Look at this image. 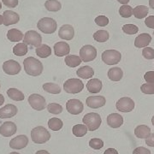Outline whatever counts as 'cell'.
I'll return each mask as SVG.
<instances>
[{
	"label": "cell",
	"instance_id": "1",
	"mask_svg": "<svg viewBox=\"0 0 154 154\" xmlns=\"http://www.w3.org/2000/svg\"><path fill=\"white\" fill-rule=\"evenodd\" d=\"M23 65L26 73L31 76H38L43 72V64L40 61L33 57H27L23 61Z\"/></svg>",
	"mask_w": 154,
	"mask_h": 154
},
{
	"label": "cell",
	"instance_id": "2",
	"mask_svg": "<svg viewBox=\"0 0 154 154\" xmlns=\"http://www.w3.org/2000/svg\"><path fill=\"white\" fill-rule=\"evenodd\" d=\"M31 138L34 143L44 144L51 139V134L45 128L38 126L32 129Z\"/></svg>",
	"mask_w": 154,
	"mask_h": 154
},
{
	"label": "cell",
	"instance_id": "3",
	"mask_svg": "<svg viewBox=\"0 0 154 154\" xmlns=\"http://www.w3.org/2000/svg\"><path fill=\"white\" fill-rule=\"evenodd\" d=\"M82 121L83 123L88 127V130L94 131V130H97L100 127L102 119H101V116H99V114L91 112V113L86 114L83 116Z\"/></svg>",
	"mask_w": 154,
	"mask_h": 154
},
{
	"label": "cell",
	"instance_id": "4",
	"mask_svg": "<svg viewBox=\"0 0 154 154\" xmlns=\"http://www.w3.org/2000/svg\"><path fill=\"white\" fill-rule=\"evenodd\" d=\"M38 29H39L42 33H55L57 28V24L54 19L50 18V17H44L41 18L37 23Z\"/></svg>",
	"mask_w": 154,
	"mask_h": 154
},
{
	"label": "cell",
	"instance_id": "5",
	"mask_svg": "<svg viewBox=\"0 0 154 154\" xmlns=\"http://www.w3.org/2000/svg\"><path fill=\"white\" fill-rule=\"evenodd\" d=\"M84 88L83 82L77 78H71L67 80L63 84V89L68 94H79Z\"/></svg>",
	"mask_w": 154,
	"mask_h": 154
},
{
	"label": "cell",
	"instance_id": "6",
	"mask_svg": "<svg viewBox=\"0 0 154 154\" xmlns=\"http://www.w3.org/2000/svg\"><path fill=\"white\" fill-rule=\"evenodd\" d=\"M101 57L107 65H115L121 61L122 54L116 50H106L102 53Z\"/></svg>",
	"mask_w": 154,
	"mask_h": 154
},
{
	"label": "cell",
	"instance_id": "7",
	"mask_svg": "<svg viewBox=\"0 0 154 154\" xmlns=\"http://www.w3.org/2000/svg\"><path fill=\"white\" fill-rule=\"evenodd\" d=\"M96 57H97V50L91 45H86L80 50V57L85 63L94 60Z\"/></svg>",
	"mask_w": 154,
	"mask_h": 154
},
{
	"label": "cell",
	"instance_id": "8",
	"mask_svg": "<svg viewBox=\"0 0 154 154\" xmlns=\"http://www.w3.org/2000/svg\"><path fill=\"white\" fill-rule=\"evenodd\" d=\"M42 42V37L41 35L38 33V32L34 31V30H30L28 31L24 35L23 38V43L29 45H33L35 46L36 48L41 45Z\"/></svg>",
	"mask_w": 154,
	"mask_h": 154
},
{
	"label": "cell",
	"instance_id": "9",
	"mask_svg": "<svg viewBox=\"0 0 154 154\" xmlns=\"http://www.w3.org/2000/svg\"><path fill=\"white\" fill-rule=\"evenodd\" d=\"M28 103L31 105V107L34 109V110H42L45 108L46 105V102H45V99L43 96L39 95V94H31L28 98Z\"/></svg>",
	"mask_w": 154,
	"mask_h": 154
},
{
	"label": "cell",
	"instance_id": "10",
	"mask_svg": "<svg viewBox=\"0 0 154 154\" xmlns=\"http://www.w3.org/2000/svg\"><path fill=\"white\" fill-rule=\"evenodd\" d=\"M134 102L132 99L124 97L121 98L117 102H116V109L121 111V112H130L134 110Z\"/></svg>",
	"mask_w": 154,
	"mask_h": 154
},
{
	"label": "cell",
	"instance_id": "11",
	"mask_svg": "<svg viewBox=\"0 0 154 154\" xmlns=\"http://www.w3.org/2000/svg\"><path fill=\"white\" fill-rule=\"evenodd\" d=\"M66 109L72 115H79L83 111L84 106L79 99H69L66 103Z\"/></svg>",
	"mask_w": 154,
	"mask_h": 154
},
{
	"label": "cell",
	"instance_id": "12",
	"mask_svg": "<svg viewBox=\"0 0 154 154\" xmlns=\"http://www.w3.org/2000/svg\"><path fill=\"white\" fill-rule=\"evenodd\" d=\"M21 65L19 63L15 60H8L4 63L3 64V70L4 72L10 75H15L19 74L21 71Z\"/></svg>",
	"mask_w": 154,
	"mask_h": 154
},
{
	"label": "cell",
	"instance_id": "13",
	"mask_svg": "<svg viewBox=\"0 0 154 154\" xmlns=\"http://www.w3.org/2000/svg\"><path fill=\"white\" fill-rule=\"evenodd\" d=\"M106 103V99L104 96H90L86 100V104L92 109H99L103 107Z\"/></svg>",
	"mask_w": 154,
	"mask_h": 154
},
{
	"label": "cell",
	"instance_id": "14",
	"mask_svg": "<svg viewBox=\"0 0 154 154\" xmlns=\"http://www.w3.org/2000/svg\"><path fill=\"white\" fill-rule=\"evenodd\" d=\"M17 133V125L12 122H5L0 127V134L4 137H11Z\"/></svg>",
	"mask_w": 154,
	"mask_h": 154
},
{
	"label": "cell",
	"instance_id": "15",
	"mask_svg": "<svg viewBox=\"0 0 154 154\" xmlns=\"http://www.w3.org/2000/svg\"><path fill=\"white\" fill-rule=\"evenodd\" d=\"M28 144V139L26 135H18L14 139H12L10 142V146L12 149L20 150L25 148Z\"/></svg>",
	"mask_w": 154,
	"mask_h": 154
},
{
	"label": "cell",
	"instance_id": "16",
	"mask_svg": "<svg viewBox=\"0 0 154 154\" xmlns=\"http://www.w3.org/2000/svg\"><path fill=\"white\" fill-rule=\"evenodd\" d=\"M58 36L64 40H71L75 36L74 28L69 24L63 25L58 31Z\"/></svg>",
	"mask_w": 154,
	"mask_h": 154
},
{
	"label": "cell",
	"instance_id": "17",
	"mask_svg": "<svg viewBox=\"0 0 154 154\" xmlns=\"http://www.w3.org/2000/svg\"><path fill=\"white\" fill-rule=\"evenodd\" d=\"M17 108L16 105H6L3 108L0 109V118L1 119H5V118H11L13 117L14 116L17 114Z\"/></svg>",
	"mask_w": 154,
	"mask_h": 154
},
{
	"label": "cell",
	"instance_id": "18",
	"mask_svg": "<svg viewBox=\"0 0 154 154\" xmlns=\"http://www.w3.org/2000/svg\"><path fill=\"white\" fill-rule=\"evenodd\" d=\"M4 17V24L5 26H10L13 24H17L19 22L20 17L19 15L12 11H5L3 14Z\"/></svg>",
	"mask_w": 154,
	"mask_h": 154
},
{
	"label": "cell",
	"instance_id": "19",
	"mask_svg": "<svg viewBox=\"0 0 154 154\" xmlns=\"http://www.w3.org/2000/svg\"><path fill=\"white\" fill-rule=\"evenodd\" d=\"M53 48H54V53L57 57H63V56L69 55L70 51L69 45L63 41L56 43Z\"/></svg>",
	"mask_w": 154,
	"mask_h": 154
},
{
	"label": "cell",
	"instance_id": "20",
	"mask_svg": "<svg viewBox=\"0 0 154 154\" xmlns=\"http://www.w3.org/2000/svg\"><path fill=\"white\" fill-rule=\"evenodd\" d=\"M107 123L110 128H120L123 123V118L118 113H111L107 116Z\"/></svg>",
	"mask_w": 154,
	"mask_h": 154
},
{
	"label": "cell",
	"instance_id": "21",
	"mask_svg": "<svg viewBox=\"0 0 154 154\" xmlns=\"http://www.w3.org/2000/svg\"><path fill=\"white\" fill-rule=\"evenodd\" d=\"M152 41V36L149 33H141L135 38L134 45L137 48H145L147 47Z\"/></svg>",
	"mask_w": 154,
	"mask_h": 154
},
{
	"label": "cell",
	"instance_id": "22",
	"mask_svg": "<svg viewBox=\"0 0 154 154\" xmlns=\"http://www.w3.org/2000/svg\"><path fill=\"white\" fill-rule=\"evenodd\" d=\"M87 88L88 92L91 94H98L102 89V82L97 78L91 79L87 83Z\"/></svg>",
	"mask_w": 154,
	"mask_h": 154
},
{
	"label": "cell",
	"instance_id": "23",
	"mask_svg": "<svg viewBox=\"0 0 154 154\" xmlns=\"http://www.w3.org/2000/svg\"><path fill=\"white\" fill-rule=\"evenodd\" d=\"M134 134L140 139H146L151 134V128L146 125H139L134 129Z\"/></svg>",
	"mask_w": 154,
	"mask_h": 154
},
{
	"label": "cell",
	"instance_id": "24",
	"mask_svg": "<svg viewBox=\"0 0 154 154\" xmlns=\"http://www.w3.org/2000/svg\"><path fill=\"white\" fill-rule=\"evenodd\" d=\"M77 76L82 79H89L94 76V70L93 68L90 66H83L81 67L76 71Z\"/></svg>",
	"mask_w": 154,
	"mask_h": 154
},
{
	"label": "cell",
	"instance_id": "25",
	"mask_svg": "<svg viewBox=\"0 0 154 154\" xmlns=\"http://www.w3.org/2000/svg\"><path fill=\"white\" fill-rule=\"evenodd\" d=\"M123 76V72L120 68H111L108 71V77L112 82H119Z\"/></svg>",
	"mask_w": 154,
	"mask_h": 154
},
{
	"label": "cell",
	"instance_id": "26",
	"mask_svg": "<svg viewBox=\"0 0 154 154\" xmlns=\"http://www.w3.org/2000/svg\"><path fill=\"white\" fill-rule=\"evenodd\" d=\"M7 38L11 42H19L23 38V33L17 28H12L8 31Z\"/></svg>",
	"mask_w": 154,
	"mask_h": 154
},
{
	"label": "cell",
	"instance_id": "27",
	"mask_svg": "<svg viewBox=\"0 0 154 154\" xmlns=\"http://www.w3.org/2000/svg\"><path fill=\"white\" fill-rule=\"evenodd\" d=\"M149 9L145 5H138L133 10V15L137 19H142L147 16Z\"/></svg>",
	"mask_w": 154,
	"mask_h": 154
},
{
	"label": "cell",
	"instance_id": "28",
	"mask_svg": "<svg viewBox=\"0 0 154 154\" xmlns=\"http://www.w3.org/2000/svg\"><path fill=\"white\" fill-rule=\"evenodd\" d=\"M35 51H36V54L38 55V57H41V58H46L51 55V49L47 45L42 44L40 46L36 48Z\"/></svg>",
	"mask_w": 154,
	"mask_h": 154
},
{
	"label": "cell",
	"instance_id": "29",
	"mask_svg": "<svg viewBox=\"0 0 154 154\" xmlns=\"http://www.w3.org/2000/svg\"><path fill=\"white\" fill-rule=\"evenodd\" d=\"M82 59L79 56L76 55H68L65 57V63L66 65L71 68H75V67L79 66L82 63Z\"/></svg>",
	"mask_w": 154,
	"mask_h": 154
},
{
	"label": "cell",
	"instance_id": "30",
	"mask_svg": "<svg viewBox=\"0 0 154 154\" xmlns=\"http://www.w3.org/2000/svg\"><path fill=\"white\" fill-rule=\"evenodd\" d=\"M7 95L15 101H22L24 99V94L17 88H10L7 91Z\"/></svg>",
	"mask_w": 154,
	"mask_h": 154
},
{
	"label": "cell",
	"instance_id": "31",
	"mask_svg": "<svg viewBox=\"0 0 154 154\" xmlns=\"http://www.w3.org/2000/svg\"><path fill=\"white\" fill-rule=\"evenodd\" d=\"M88 127L85 124H76L73 127L72 133L76 137H83L88 133Z\"/></svg>",
	"mask_w": 154,
	"mask_h": 154
},
{
	"label": "cell",
	"instance_id": "32",
	"mask_svg": "<svg viewBox=\"0 0 154 154\" xmlns=\"http://www.w3.org/2000/svg\"><path fill=\"white\" fill-rule=\"evenodd\" d=\"M45 7L47 11L56 12L60 11L62 5L58 0H47L45 3Z\"/></svg>",
	"mask_w": 154,
	"mask_h": 154
},
{
	"label": "cell",
	"instance_id": "33",
	"mask_svg": "<svg viewBox=\"0 0 154 154\" xmlns=\"http://www.w3.org/2000/svg\"><path fill=\"white\" fill-rule=\"evenodd\" d=\"M28 51V45H26L25 43H18L14 46L13 53L17 57H22V56L26 55Z\"/></svg>",
	"mask_w": 154,
	"mask_h": 154
},
{
	"label": "cell",
	"instance_id": "34",
	"mask_svg": "<svg viewBox=\"0 0 154 154\" xmlns=\"http://www.w3.org/2000/svg\"><path fill=\"white\" fill-rule=\"evenodd\" d=\"M110 38V34L106 30H99L94 33V38L99 43L106 42Z\"/></svg>",
	"mask_w": 154,
	"mask_h": 154
},
{
	"label": "cell",
	"instance_id": "35",
	"mask_svg": "<svg viewBox=\"0 0 154 154\" xmlns=\"http://www.w3.org/2000/svg\"><path fill=\"white\" fill-rule=\"evenodd\" d=\"M63 126V123L61 119L57 117H52L48 121V127L53 131H58Z\"/></svg>",
	"mask_w": 154,
	"mask_h": 154
},
{
	"label": "cell",
	"instance_id": "36",
	"mask_svg": "<svg viewBox=\"0 0 154 154\" xmlns=\"http://www.w3.org/2000/svg\"><path fill=\"white\" fill-rule=\"evenodd\" d=\"M43 89L45 92L52 94H58L61 93V88L55 83H45Z\"/></svg>",
	"mask_w": 154,
	"mask_h": 154
},
{
	"label": "cell",
	"instance_id": "37",
	"mask_svg": "<svg viewBox=\"0 0 154 154\" xmlns=\"http://www.w3.org/2000/svg\"><path fill=\"white\" fill-rule=\"evenodd\" d=\"M133 9L131 6L125 5L120 7L119 9V14L123 18H129L133 16Z\"/></svg>",
	"mask_w": 154,
	"mask_h": 154
},
{
	"label": "cell",
	"instance_id": "38",
	"mask_svg": "<svg viewBox=\"0 0 154 154\" xmlns=\"http://www.w3.org/2000/svg\"><path fill=\"white\" fill-rule=\"evenodd\" d=\"M47 110L51 114L58 115V114L62 113L63 107H62V105L57 104V103H50L49 105H47Z\"/></svg>",
	"mask_w": 154,
	"mask_h": 154
},
{
	"label": "cell",
	"instance_id": "39",
	"mask_svg": "<svg viewBox=\"0 0 154 154\" xmlns=\"http://www.w3.org/2000/svg\"><path fill=\"white\" fill-rule=\"evenodd\" d=\"M122 31L127 34H135L138 33L139 31V28H138L136 25H134V24H125L122 26Z\"/></svg>",
	"mask_w": 154,
	"mask_h": 154
},
{
	"label": "cell",
	"instance_id": "40",
	"mask_svg": "<svg viewBox=\"0 0 154 154\" xmlns=\"http://www.w3.org/2000/svg\"><path fill=\"white\" fill-rule=\"evenodd\" d=\"M89 146L91 148L94 150H99L104 146V142L102 140H100L99 138H94L89 141Z\"/></svg>",
	"mask_w": 154,
	"mask_h": 154
},
{
	"label": "cell",
	"instance_id": "41",
	"mask_svg": "<svg viewBox=\"0 0 154 154\" xmlns=\"http://www.w3.org/2000/svg\"><path fill=\"white\" fill-rule=\"evenodd\" d=\"M140 90L143 94H154V84L146 83L140 87Z\"/></svg>",
	"mask_w": 154,
	"mask_h": 154
},
{
	"label": "cell",
	"instance_id": "42",
	"mask_svg": "<svg viewBox=\"0 0 154 154\" xmlns=\"http://www.w3.org/2000/svg\"><path fill=\"white\" fill-rule=\"evenodd\" d=\"M142 55L146 58L148 60H152L154 59V50L152 47H145L142 50Z\"/></svg>",
	"mask_w": 154,
	"mask_h": 154
},
{
	"label": "cell",
	"instance_id": "43",
	"mask_svg": "<svg viewBox=\"0 0 154 154\" xmlns=\"http://www.w3.org/2000/svg\"><path fill=\"white\" fill-rule=\"evenodd\" d=\"M95 22L99 27H105L109 24V19L105 16H99L95 18Z\"/></svg>",
	"mask_w": 154,
	"mask_h": 154
},
{
	"label": "cell",
	"instance_id": "44",
	"mask_svg": "<svg viewBox=\"0 0 154 154\" xmlns=\"http://www.w3.org/2000/svg\"><path fill=\"white\" fill-rule=\"evenodd\" d=\"M144 79L147 83L154 84V71L146 72L144 75Z\"/></svg>",
	"mask_w": 154,
	"mask_h": 154
},
{
	"label": "cell",
	"instance_id": "45",
	"mask_svg": "<svg viewBox=\"0 0 154 154\" xmlns=\"http://www.w3.org/2000/svg\"><path fill=\"white\" fill-rule=\"evenodd\" d=\"M133 154H152L150 150H148L146 147H143V146H140V147H137L134 150L133 152Z\"/></svg>",
	"mask_w": 154,
	"mask_h": 154
},
{
	"label": "cell",
	"instance_id": "46",
	"mask_svg": "<svg viewBox=\"0 0 154 154\" xmlns=\"http://www.w3.org/2000/svg\"><path fill=\"white\" fill-rule=\"evenodd\" d=\"M4 5L9 8H15L18 5V0H2Z\"/></svg>",
	"mask_w": 154,
	"mask_h": 154
},
{
	"label": "cell",
	"instance_id": "47",
	"mask_svg": "<svg viewBox=\"0 0 154 154\" xmlns=\"http://www.w3.org/2000/svg\"><path fill=\"white\" fill-rule=\"evenodd\" d=\"M145 24L147 28L154 29V16L147 17V18L145 21Z\"/></svg>",
	"mask_w": 154,
	"mask_h": 154
},
{
	"label": "cell",
	"instance_id": "48",
	"mask_svg": "<svg viewBox=\"0 0 154 154\" xmlns=\"http://www.w3.org/2000/svg\"><path fill=\"white\" fill-rule=\"evenodd\" d=\"M146 144L149 146L154 147V133L151 134L150 136L146 139Z\"/></svg>",
	"mask_w": 154,
	"mask_h": 154
},
{
	"label": "cell",
	"instance_id": "49",
	"mask_svg": "<svg viewBox=\"0 0 154 154\" xmlns=\"http://www.w3.org/2000/svg\"><path fill=\"white\" fill-rule=\"evenodd\" d=\"M104 154H118V152L115 148H108L105 150Z\"/></svg>",
	"mask_w": 154,
	"mask_h": 154
},
{
	"label": "cell",
	"instance_id": "50",
	"mask_svg": "<svg viewBox=\"0 0 154 154\" xmlns=\"http://www.w3.org/2000/svg\"><path fill=\"white\" fill-rule=\"evenodd\" d=\"M35 154H50L47 151H45V150H39Z\"/></svg>",
	"mask_w": 154,
	"mask_h": 154
},
{
	"label": "cell",
	"instance_id": "51",
	"mask_svg": "<svg viewBox=\"0 0 154 154\" xmlns=\"http://www.w3.org/2000/svg\"><path fill=\"white\" fill-rule=\"evenodd\" d=\"M120 4L122 5H128V3L130 1V0H117Z\"/></svg>",
	"mask_w": 154,
	"mask_h": 154
},
{
	"label": "cell",
	"instance_id": "52",
	"mask_svg": "<svg viewBox=\"0 0 154 154\" xmlns=\"http://www.w3.org/2000/svg\"><path fill=\"white\" fill-rule=\"evenodd\" d=\"M4 102H5V97L0 94V105H4Z\"/></svg>",
	"mask_w": 154,
	"mask_h": 154
},
{
	"label": "cell",
	"instance_id": "53",
	"mask_svg": "<svg viewBox=\"0 0 154 154\" xmlns=\"http://www.w3.org/2000/svg\"><path fill=\"white\" fill-rule=\"evenodd\" d=\"M149 5L154 10V0H149Z\"/></svg>",
	"mask_w": 154,
	"mask_h": 154
},
{
	"label": "cell",
	"instance_id": "54",
	"mask_svg": "<svg viewBox=\"0 0 154 154\" xmlns=\"http://www.w3.org/2000/svg\"><path fill=\"white\" fill-rule=\"evenodd\" d=\"M4 24V17H3V15H0V25Z\"/></svg>",
	"mask_w": 154,
	"mask_h": 154
},
{
	"label": "cell",
	"instance_id": "55",
	"mask_svg": "<svg viewBox=\"0 0 154 154\" xmlns=\"http://www.w3.org/2000/svg\"><path fill=\"white\" fill-rule=\"evenodd\" d=\"M152 125L154 126V116H152Z\"/></svg>",
	"mask_w": 154,
	"mask_h": 154
},
{
	"label": "cell",
	"instance_id": "56",
	"mask_svg": "<svg viewBox=\"0 0 154 154\" xmlns=\"http://www.w3.org/2000/svg\"><path fill=\"white\" fill-rule=\"evenodd\" d=\"M10 154H20L19 152H11Z\"/></svg>",
	"mask_w": 154,
	"mask_h": 154
},
{
	"label": "cell",
	"instance_id": "57",
	"mask_svg": "<svg viewBox=\"0 0 154 154\" xmlns=\"http://www.w3.org/2000/svg\"><path fill=\"white\" fill-rule=\"evenodd\" d=\"M1 9H2V4L0 3V10H1Z\"/></svg>",
	"mask_w": 154,
	"mask_h": 154
},
{
	"label": "cell",
	"instance_id": "58",
	"mask_svg": "<svg viewBox=\"0 0 154 154\" xmlns=\"http://www.w3.org/2000/svg\"><path fill=\"white\" fill-rule=\"evenodd\" d=\"M153 35H154V32H153Z\"/></svg>",
	"mask_w": 154,
	"mask_h": 154
}]
</instances>
